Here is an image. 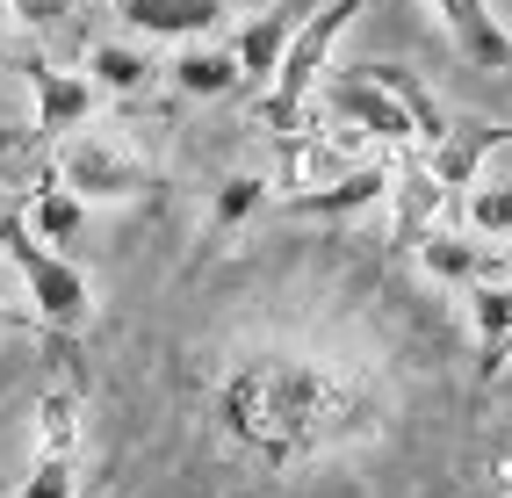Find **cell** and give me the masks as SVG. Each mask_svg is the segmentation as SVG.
<instances>
[{"instance_id":"1","label":"cell","mask_w":512,"mask_h":498,"mask_svg":"<svg viewBox=\"0 0 512 498\" xmlns=\"http://www.w3.org/2000/svg\"><path fill=\"white\" fill-rule=\"evenodd\" d=\"M361 8H368V0H325L318 15L296 22V37H289V51L275 65V80H267V94H260V123L275 130V138H296V130H303V109H311V94H318L325 65H332V44L354 29Z\"/></svg>"},{"instance_id":"2","label":"cell","mask_w":512,"mask_h":498,"mask_svg":"<svg viewBox=\"0 0 512 498\" xmlns=\"http://www.w3.org/2000/svg\"><path fill=\"white\" fill-rule=\"evenodd\" d=\"M0 253L15 260V275H22V289H29V311H37L44 332H80V325L94 318L87 275H80L58 246H44L22 217H8V231H0Z\"/></svg>"},{"instance_id":"3","label":"cell","mask_w":512,"mask_h":498,"mask_svg":"<svg viewBox=\"0 0 512 498\" xmlns=\"http://www.w3.org/2000/svg\"><path fill=\"white\" fill-rule=\"evenodd\" d=\"M51 181L58 188H73L80 203L94 210H116V203H145L152 195V174H145V159L116 145V138H101V130H65L58 152H51Z\"/></svg>"},{"instance_id":"4","label":"cell","mask_w":512,"mask_h":498,"mask_svg":"<svg viewBox=\"0 0 512 498\" xmlns=\"http://www.w3.org/2000/svg\"><path fill=\"white\" fill-rule=\"evenodd\" d=\"M325 109L347 123V130H361V138L419 145V130H412V116H404V102L368 73V65H347V73H332V80H325Z\"/></svg>"},{"instance_id":"5","label":"cell","mask_w":512,"mask_h":498,"mask_svg":"<svg viewBox=\"0 0 512 498\" xmlns=\"http://www.w3.org/2000/svg\"><path fill=\"white\" fill-rule=\"evenodd\" d=\"M238 8V0H116L123 29L138 44H188V37H217V22Z\"/></svg>"},{"instance_id":"6","label":"cell","mask_w":512,"mask_h":498,"mask_svg":"<svg viewBox=\"0 0 512 498\" xmlns=\"http://www.w3.org/2000/svg\"><path fill=\"white\" fill-rule=\"evenodd\" d=\"M390 210H397V224H390V246H397V253H412L426 231L440 224V210H448V188L433 181L426 159H397V166H390Z\"/></svg>"},{"instance_id":"7","label":"cell","mask_w":512,"mask_h":498,"mask_svg":"<svg viewBox=\"0 0 512 498\" xmlns=\"http://www.w3.org/2000/svg\"><path fill=\"white\" fill-rule=\"evenodd\" d=\"M426 8L448 22V37L469 65H484V73H512V29L505 15H491V0H426Z\"/></svg>"},{"instance_id":"8","label":"cell","mask_w":512,"mask_h":498,"mask_svg":"<svg viewBox=\"0 0 512 498\" xmlns=\"http://www.w3.org/2000/svg\"><path fill=\"white\" fill-rule=\"evenodd\" d=\"M29 102H37V138H65V130H80L94 109H101V94L87 73H65V65H29Z\"/></svg>"},{"instance_id":"9","label":"cell","mask_w":512,"mask_h":498,"mask_svg":"<svg viewBox=\"0 0 512 498\" xmlns=\"http://www.w3.org/2000/svg\"><path fill=\"white\" fill-rule=\"evenodd\" d=\"M469 318H476V376L498 383L512 361V268L469 282Z\"/></svg>"},{"instance_id":"10","label":"cell","mask_w":512,"mask_h":498,"mask_svg":"<svg viewBox=\"0 0 512 498\" xmlns=\"http://www.w3.org/2000/svg\"><path fill=\"white\" fill-rule=\"evenodd\" d=\"M498 145H512V130H498V123H448V138L426 145V166H433V181L448 195H462V188H476V174H484V159Z\"/></svg>"},{"instance_id":"11","label":"cell","mask_w":512,"mask_h":498,"mask_svg":"<svg viewBox=\"0 0 512 498\" xmlns=\"http://www.w3.org/2000/svg\"><path fill=\"white\" fill-rule=\"evenodd\" d=\"M296 22H303V0H267V8L238 29V73H246V87L253 80H275V65H282V51H289V37H296Z\"/></svg>"},{"instance_id":"12","label":"cell","mask_w":512,"mask_h":498,"mask_svg":"<svg viewBox=\"0 0 512 498\" xmlns=\"http://www.w3.org/2000/svg\"><path fill=\"white\" fill-rule=\"evenodd\" d=\"M174 87L188 94V102H224V94L246 87V73H238V51L217 44V37H188L174 51Z\"/></svg>"},{"instance_id":"13","label":"cell","mask_w":512,"mask_h":498,"mask_svg":"<svg viewBox=\"0 0 512 498\" xmlns=\"http://www.w3.org/2000/svg\"><path fill=\"white\" fill-rule=\"evenodd\" d=\"M383 195H390V166L375 159V166H354V174H339V181L296 188V195H282V203L303 210V217H354V210H368V203H383Z\"/></svg>"},{"instance_id":"14","label":"cell","mask_w":512,"mask_h":498,"mask_svg":"<svg viewBox=\"0 0 512 498\" xmlns=\"http://www.w3.org/2000/svg\"><path fill=\"white\" fill-rule=\"evenodd\" d=\"M419 253V268L433 275V282H455V289H469V282H484V275H498V260L469 239V231H448V224H433L426 239L412 246Z\"/></svg>"},{"instance_id":"15","label":"cell","mask_w":512,"mask_h":498,"mask_svg":"<svg viewBox=\"0 0 512 498\" xmlns=\"http://www.w3.org/2000/svg\"><path fill=\"white\" fill-rule=\"evenodd\" d=\"M152 73H159V65L145 58V44H94L87 51V80H94L101 102H130V94H145Z\"/></svg>"},{"instance_id":"16","label":"cell","mask_w":512,"mask_h":498,"mask_svg":"<svg viewBox=\"0 0 512 498\" xmlns=\"http://www.w3.org/2000/svg\"><path fill=\"white\" fill-rule=\"evenodd\" d=\"M22 224L37 231L44 246H73V239H80V224H87V203H80L73 188L44 181V188H29V195H22Z\"/></svg>"},{"instance_id":"17","label":"cell","mask_w":512,"mask_h":498,"mask_svg":"<svg viewBox=\"0 0 512 498\" xmlns=\"http://www.w3.org/2000/svg\"><path fill=\"white\" fill-rule=\"evenodd\" d=\"M368 73L404 102V116H412V130H419V145H440V138H448V109L426 94V80L412 73V65H368Z\"/></svg>"},{"instance_id":"18","label":"cell","mask_w":512,"mask_h":498,"mask_svg":"<svg viewBox=\"0 0 512 498\" xmlns=\"http://www.w3.org/2000/svg\"><path fill=\"white\" fill-rule=\"evenodd\" d=\"M29 441H37V455L73 462V448H80V390H44L37 419H29Z\"/></svg>"},{"instance_id":"19","label":"cell","mask_w":512,"mask_h":498,"mask_svg":"<svg viewBox=\"0 0 512 498\" xmlns=\"http://www.w3.org/2000/svg\"><path fill=\"white\" fill-rule=\"evenodd\" d=\"M469 231H484V239H512V181L469 188Z\"/></svg>"},{"instance_id":"20","label":"cell","mask_w":512,"mask_h":498,"mask_svg":"<svg viewBox=\"0 0 512 498\" xmlns=\"http://www.w3.org/2000/svg\"><path fill=\"white\" fill-rule=\"evenodd\" d=\"M260 203H267V181H260V174H231V181L217 188V210H210V224H217V231H231V224H246Z\"/></svg>"},{"instance_id":"21","label":"cell","mask_w":512,"mask_h":498,"mask_svg":"<svg viewBox=\"0 0 512 498\" xmlns=\"http://www.w3.org/2000/svg\"><path fill=\"white\" fill-rule=\"evenodd\" d=\"M15 498H80L73 462H65V455H37V470L22 477V491H15Z\"/></svg>"},{"instance_id":"22","label":"cell","mask_w":512,"mask_h":498,"mask_svg":"<svg viewBox=\"0 0 512 498\" xmlns=\"http://www.w3.org/2000/svg\"><path fill=\"white\" fill-rule=\"evenodd\" d=\"M8 8H15L29 29H65V22H73V0H8Z\"/></svg>"},{"instance_id":"23","label":"cell","mask_w":512,"mask_h":498,"mask_svg":"<svg viewBox=\"0 0 512 498\" xmlns=\"http://www.w3.org/2000/svg\"><path fill=\"white\" fill-rule=\"evenodd\" d=\"M0 332H44L37 311H15V304H0Z\"/></svg>"},{"instance_id":"24","label":"cell","mask_w":512,"mask_h":498,"mask_svg":"<svg viewBox=\"0 0 512 498\" xmlns=\"http://www.w3.org/2000/svg\"><path fill=\"white\" fill-rule=\"evenodd\" d=\"M491 484H498V498H512V455H505L498 470H491Z\"/></svg>"},{"instance_id":"25","label":"cell","mask_w":512,"mask_h":498,"mask_svg":"<svg viewBox=\"0 0 512 498\" xmlns=\"http://www.w3.org/2000/svg\"><path fill=\"white\" fill-rule=\"evenodd\" d=\"M0 231H8V210H0Z\"/></svg>"},{"instance_id":"26","label":"cell","mask_w":512,"mask_h":498,"mask_svg":"<svg viewBox=\"0 0 512 498\" xmlns=\"http://www.w3.org/2000/svg\"><path fill=\"white\" fill-rule=\"evenodd\" d=\"M0 145H8V138H0Z\"/></svg>"}]
</instances>
